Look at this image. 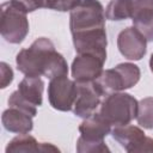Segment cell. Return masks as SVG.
Wrapping results in <instances>:
<instances>
[{
    "mask_svg": "<svg viewBox=\"0 0 153 153\" xmlns=\"http://www.w3.org/2000/svg\"><path fill=\"white\" fill-rule=\"evenodd\" d=\"M17 68L25 76L44 75L49 79L68 74V65L63 55L57 53L54 43L45 38H37L29 48L22 49L16 57Z\"/></svg>",
    "mask_w": 153,
    "mask_h": 153,
    "instance_id": "obj_1",
    "label": "cell"
},
{
    "mask_svg": "<svg viewBox=\"0 0 153 153\" xmlns=\"http://www.w3.org/2000/svg\"><path fill=\"white\" fill-rule=\"evenodd\" d=\"M139 102L126 92H115L105 96L98 112L111 127L129 124L137 115Z\"/></svg>",
    "mask_w": 153,
    "mask_h": 153,
    "instance_id": "obj_2",
    "label": "cell"
},
{
    "mask_svg": "<svg viewBox=\"0 0 153 153\" xmlns=\"http://www.w3.org/2000/svg\"><path fill=\"white\" fill-rule=\"evenodd\" d=\"M27 11L16 0L6 1L1 5L0 32L6 42L19 44L29 33Z\"/></svg>",
    "mask_w": 153,
    "mask_h": 153,
    "instance_id": "obj_3",
    "label": "cell"
},
{
    "mask_svg": "<svg viewBox=\"0 0 153 153\" xmlns=\"http://www.w3.org/2000/svg\"><path fill=\"white\" fill-rule=\"evenodd\" d=\"M69 27L72 35L105 30V12L98 0H81L71 11Z\"/></svg>",
    "mask_w": 153,
    "mask_h": 153,
    "instance_id": "obj_4",
    "label": "cell"
},
{
    "mask_svg": "<svg viewBox=\"0 0 153 153\" xmlns=\"http://www.w3.org/2000/svg\"><path fill=\"white\" fill-rule=\"evenodd\" d=\"M76 82L67 75L50 79L48 85V99L50 105L59 111H71L76 98Z\"/></svg>",
    "mask_w": 153,
    "mask_h": 153,
    "instance_id": "obj_5",
    "label": "cell"
},
{
    "mask_svg": "<svg viewBox=\"0 0 153 153\" xmlns=\"http://www.w3.org/2000/svg\"><path fill=\"white\" fill-rule=\"evenodd\" d=\"M111 135L129 153L153 151V139L146 136L145 131L136 126L126 124L114 127Z\"/></svg>",
    "mask_w": 153,
    "mask_h": 153,
    "instance_id": "obj_6",
    "label": "cell"
},
{
    "mask_svg": "<svg viewBox=\"0 0 153 153\" xmlns=\"http://www.w3.org/2000/svg\"><path fill=\"white\" fill-rule=\"evenodd\" d=\"M76 82V98L73 105V112L78 117L87 118L100 106L102 98L104 97L94 81H75Z\"/></svg>",
    "mask_w": 153,
    "mask_h": 153,
    "instance_id": "obj_7",
    "label": "cell"
},
{
    "mask_svg": "<svg viewBox=\"0 0 153 153\" xmlns=\"http://www.w3.org/2000/svg\"><path fill=\"white\" fill-rule=\"evenodd\" d=\"M120 53L128 60H141L147 51V41L134 26L126 27L117 36Z\"/></svg>",
    "mask_w": 153,
    "mask_h": 153,
    "instance_id": "obj_8",
    "label": "cell"
},
{
    "mask_svg": "<svg viewBox=\"0 0 153 153\" xmlns=\"http://www.w3.org/2000/svg\"><path fill=\"white\" fill-rule=\"evenodd\" d=\"M72 38L78 54H91L102 59L103 61L106 60L108 39L105 30L72 35Z\"/></svg>",
    "mask_w": 153,
    "mask_h": 153,
    "instance_id": "obj_9",
    "label": "cell"
},
{
    "mask_svg": "<svg viewBox=\"0 0 153 153\" xmlns=\"http://www.w3.org/2000/svg\"><path fill=\"white\" fill-rule=\"evenodd\" d=\"M130 18L147 42H153V0H130Z\"/></svg>",
    "mask_w": 153,
    "mask_h": 153,
    "instance_id": "obj_10",
    "label": "cell"
},
{
    "mask_svg": "<svg viewBox=\"0 0 153 153\" xmlns=\"http://www.w3.org/2000/svg\"><path fill=\"white\" fill-rule=\"evenodd\" d=\"M104 62L91 54H78L72 62V76L75 81H93L104 71Z\"/></svg>",
    "mask_w": 153,
    "mask_h": 153,
    "instance_id": "obj_11",
    "label": "cell"
},
{
    "mask_svg": "<svg viewBox=\"0 0 153 153\" xmlns=\"http://www.w3.org/2000/svg\"><path fill=\"white\" fill-rule=\"evenodd\" d=\"M44 82L39 76H25L18 85V90L11 93L14 99L31 106H41L43 103Z\"/></svg>",
    "mask_w": 153,
    "mask_h": 153,
    "instance_id": "obj_12",
    "label": "cell"
},
{
    "mask_svg": "<svg viewBox=\"0 0 153 153\" xmlns=\"http://www.w3.org/2000/svg\"><path fill=\"white\" fill-rule=\"evenodd\" d=\"M1 122L7 131L17 134L30 133L33 128L32 116L14 106H10L2 112Z\"/></svg>",
    "mask_w": 153,
    "mask_h": 153,
    "instance_id": "obj_13",
    "label": "cell"
},
{
    "mask_svg": "<svg viewBox=\"0 0 153 153\" xmlns=\"http://www.w3.org/2000/svg\"><path fill=\"white\" fill-rule=\"evenodd\" d=\"M111 124H109L99 112H94L87 118H84L79 126L80 137L88 141H104V137L111 133Z\"/></svg>",
    "mask_w": 153,
    "mask_h": 153,
    "instance_id": "obj_14",
    "label": "cell"
},
{
    "mask_svg": "<svg viewBox=\"0 0 153 153\" xmlns=\"http://www.w3.org/2000/svg\"><path fill=\"white\" fill-rule=\"evenodd\" d=\"M6 153H17V152H42V142H38L33 136L27 133L19 134L13 137L6 146Z\"/></svg>",
    "mask_w": 153,
    "mask_h": 153,
    "instance_id": "obj_15",
    "label": "cell"
},
{
    "mask_svg": "<svg viewBox=\"0 0 153 153\" xmlns=\"http://www.w3.org/2000/svg\"><path fill=\"white\" fill-rule=\"evenodd\" d=\"M130 0H111L105 10V18L109 20H126L130 18Z\"/></svg>",
    "mask_w": 153,
    "mask_h": 153,
    "instance_id": "obj_16",
    "label": "cell"
},
{
    "mask_svg": "<svg viewBox=\"0 0 153 153\" xmlns=\"http://www.w3.org/2000/svg\"><path fill=\"white\" fill-rule=\"evenodd\" d=\"M136 120L141 127L153 129V97H146L139 102Z\"/></svg>",
    "mask_w": 153,
    "mask_h": 153,
    "instance_id": "obj_17",
    "label": "cell"
},
{
    "mask_svg": "<svg viewBox=\"0 0 153 153\" xmlns=\"http://www.w3.org/2000/svg\"><path fill=\"white\" fill-rule=\"evenodd\" d=\"M76 152L79 153H94V152H110L104 141H88L79 136L76 141Z\"/></svg>",
    "mask_w": 153,
    "mask_h": 153,
    "instance_id": "obj_18",
    "label": "cell"
},
{
    "mask_svg": "<svg viewBox=\"0 0 153 153\" xmlns=\"http://www.w3.org/2000/svg\"><path fill=\"white\" fill-rule=\"evenodd\" d=\"M80 2L81 0H47L45 8L67 12V11H72L73 8H75Z\"/></svg>",
    "mask_w": 153,
    "mask_h": 153,
    "instance_id": "obj_19",
    "label": "cell"
},
{
    "mask_svg": "<svg viewBox=\"0 0 153 153\" xmlns=\"http://www.w3.org/2000/svg\"><path fill=\"white\" fill-rule=\"evenodd\" d=\"M0 71H1V88H5L13 80V71L6 62L0 63Z\"/></svg>",
    "mask_w": 153,
    "mask_h": 153,
    "instance_id": "obj_20",
    "label": "cell"
},
{
    "mask_svg": "<svg viewBox=\"0 0 153 153\" xmlns=\"http://www.w3.org/2000/svg\"><path fill=\"white\" fill-rule=\"evenodd\" d=\"M16 1L23 5L27 12H33L38 8H43L45 7V2H47V0H16Z\"/></svg>",
    "mask_w": 153,
    "mask_h": 153,
    "instance_id": "obj_21",
    "label": "cell"
},
{
    "mask_svg": "<svg viewBox=\"0 0 153 153\" xmlns=\"http://www.w3.org/2000/svg\"><path fill=\"white\" fill-rule=\"evenodd\" d=\"M149 67H151V71L153 73V54L151 55V59H149Z\"/></svg>",
    "mask_w": 153,
    "mask_h": 153,
    "instance_id": "obj_22",
    "label": "cell"
}]
</instances>
